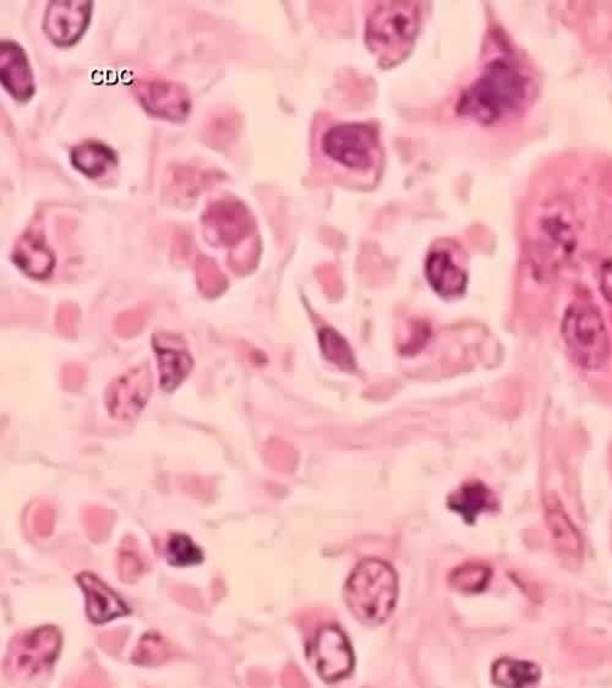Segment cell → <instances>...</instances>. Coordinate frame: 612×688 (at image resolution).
Wrapping results in <instances>:
<instances>
[{
    "mask_svg": "<svg viewBox=\"0 0 612 688\" xmlns=\"http://www.w3.org/2000/svg\"><path fill=\"white\" fill-rule=\"evenodd\" d=\"M142 106L153 116L168 120H183L187 117L190 102L179 86L163 81H150L136 87Z\"/></svg>",
    "mask_w": 612,
    "mask_h": 688,
    "instance_id": "obj_13",
    "label": "cell"
},
{
    "mask_svg": "<svg viewBox=\"0 0 612 688\" xmlns=\"http://www.w3.org/2000/svg\"><path fill=\"white\" fill-rule=\"evenodd\" d=\"M128 630L116 629L101 633L98 636V644L109 655H117L127 642Z\"/></svg>",
    "mask_w": 612,
    "mask_h": 688,
    "instance_id": "obj_31",
    "label": "cell"
},
{
    "mask_svg": "<svg viewBox=\"0 0 612 688\" xmlns=\"http://www.w3.org/2000/svg\"><path fill=\"white\" fill-rule=\"evenodd\" d=\"M171 594L174 599L180 604L187 606V608L195 611L204 609V603L198 591L195 588L183 586V584H176L171 588Z\"/></svg>",
    "mask_w": 612,
    "mask_h": 688,
    "instance_id": "obj_32",
    "label": "cell"
},
{
    "mask_svg": "<svg viewBox=\"0 0 612 688\" xmlns=\"http://www.w3.org/2000/svg\"><path fill=\"white\" fill-rule=\"evenodd\" d=\"M490 571L478 565H468L452 573L453 587L466 593L482 592L490 580Z\"/></svg>",
    "mask_w": 612,
    "mask_h": 688,
    "instance_id": "obj_27",
    "label": "cell"
},
{
    "mask_svg": "<svg viewBox=\"0 0 612 688\" xmlns=\"http://www.w3.org/2000/svg\"><path fill=\"white\" fill-rule=\"evenodd\" d=\"M152 344L160 369L161 387L167 392H172L193 370L194 360L182 338L177 335L156 333L152 338Z\"/></svg>",
    "mask_w": 612,
    "mask_h": 688,
    "instance_id": "obj_10",
    "label": "cell"
},
{
    "mask_svg": "<svg viewBox=\"0 0 612 688\" xmlns=\"http://www.w3.org/2000/svg\"><path fill=\"white\" fill-rule=\"evenodd\" d=\"M85 378V370L78 364H68L63 368L62 382L67 391H79L84 385Z\"/></svg>",
    "mask_w": 612,
    "mask_h": 688,
    "instance_id": "obj_33",
    "label": "cell"
},
{
    "mask_svg": "<svg viewBox=\"0 0 612 688\" xmlns=\"http://www.w3.org/2000/svg\"><path fill=\"white\" fill-rule=\"evenodd\" d=\"M425 273L431 287L442 297L462 296L466 292L467 272L453 261L448 251L430 253L426 259Z\"/></svg>",
    "mask_w": 612,
    "mask_h": 688,
    "instance_id": "obj_14",
    "label": "cell"
},
{
    "mask_svg": "<svg viewBox=\"0 0 612 688\" xmlns=\"http://www.w3.org/2000/svg\"><path fill=\"white\" fill-rule=\"evenodd\" d=\"M548 521L551 524V532H553L556 542L562 544V549L573 554L575 551L581 550L577 533L559 506H554L553 510H548Z\"/></svg>",
    "mask_w": 612,
    "mask_h": 688,
    "instance_id": "obj_26",
    "label": "cell"
},
{
    "mask_svg": "<svg viewBox=\"0 0 612 688\" xmlns=\"http://www.w3.org/2000/svg\"><path fill=\"white\" fill-rule=\"evenodd\" d=\"M151 315V308L149 305L140 304L134 309H129L120 314L114 322V330L117 335L123 338H130L144 330V327L149 321Z\"/></svg>",
    "mask_w": 612,
    "mask_h": 688,
    "instance_id": "obj_28",
    "label": "cell"
},
{
    "mask_svg": "<svg viewBox=\"0 0 612 688\" xmlns=\"http://www.w3.org/2000/svg\"><path fill=\"white\" fill-rule=\"evenodd\" d=\"M91 9V2H52L45 18L48 37L58 46L74 45L90 24Z\"/></svg>",
    "mask_w": 612,
    "mask_h": 688,
    "instance_id": "obj_9",
    "label": "cell"
},
{
    "mask_svg": "<svg viewBox=\"0 0 612 688\" xmlns=\"http://www.w3.org/2000/svg\"><path fill=\"white\" fill-rule=\"evenodd\" d=\"M153 376L149 363L138 365L107 387L105 401L109 416L118 422H131L150 400Z\"/></svg>",
    "mask_w": 612,
    "mask_h": 688,
    "instance_id": "obj_7",
    "label": "cell"
},
{
    "mask_svg": "<svg viewBox=\"0 0 612 688\" xmlns=\"http://www.w3.org/2000/svg\"><path fill=\"white\" fill-rule=\"evenodd\" d=\"M562 337L581 367H604L610 353L609 337L603 318L592 305L577 303L568 308L562 321Z\"/></svg>",
    "mask_w": 612,
    "mask_h": 688,
    "instance_id": "obj_4",
    "label": "cell"
},
{
    "mask_svg": "<svg viewBox=\"0 0 612 688\" xmlns=\"http://www.w3.org/2000/svg\"><path fill=\"white\" fill-rule=\"evenodd\" d=\"M116 515L111 510L97 505L85 506L83 510V523L87 537L94 543L105 542L111 534Z\"/></svg>",
    "mask_w": 612,
    "mask_h": 688,
    "instance_id": "obj_24",
    "label": "cell"
},
{
    "mask_svg": "<svg viewBox=\"0 0 612 688\" xmlns=\"http://www.w3.org/2000/svg\"><path fill=\"white\" fill-rule=\"evenodd\" d=\"M205 227L224 245L240 242L250 231V220L247 211L232 204H218L205 216Z\"/></svg>",
    "mask_w": 612,
    "mask_h": 688,
    "instance_id": "obj_15",
    "label": "cell"
},
{
    "mask_svg": "<svg viewBox=\"0 0 612 688\" xmlns=\"http://www.w3.org/2000/svg\"><path fill=\"white\" fill-rule=\"evenodd\" d=\"M199 291L206 298L221 296L227 288L226 277L222 275L215 262L207 258H200L196 267Z\"/></svg>",
    "mask_w": 612,
    "mask_h": 688,
    "instance_id": "obj_25",
    "label": "cell"
},
{
    "mask_svg": "<svg viewBox=\"0 0 612 688\" xmlns=\"http://www.w3.org/2000/svg\"><path fill=\"white\" fill-rule=\"evenodd\" d=\"M319 341L322 353L327 360H330L342 370L352 371L355 369V358L351 347L344 338L333 329L325 327L319 333Z\"/></svg>",
    "mask_w": 612,
    "mask_h": 688,
    "instance_id": "obj_23",
    "label": "cell"
},
{
    "mask_svg": "<svg viewBox=\"0 0 612 688\" xmlns=\"http://www.w3.org/2000/svg\"><path fill=\"white\" fill-rule=\"evenodd\" d=\"M29 523L31 531L34 532L38 538H47L53 533L54 526H56V510H54L51 502L37 501L32 505L29 512Z\"/></svg>",
    "mask_w": 612,
    "mask_h": 688,
    "instance_id": "obj_29",
    "label": "cell"
},
{
    "mask_svg": "<svg viewBox=\"0 0 612 688\" xmlns=\"http://www.w3.org/2000/svg\"><path fill=\"white\" fill-rule=\"evenodd\" d=\"M397 598V573L382 560L360 562L344 587L348 609L355 619L368 626H379L389 619Z\"/></svg>",
    "mask_w": 612,
    "mask_h": 688,
    "instance_id": "obj_2",
    "label": "cell"
},
{
    "mask_svg": "<svg viewBox=\"0 0 612 688\" xmlns=\"http://www.w3.org/2000/svg\"><path fill=\"white\" fill-rule=\"evenodd\" d=\"M75 686H107L106 676L103 675L101 670L96 668L86 670L83 676H80L78 681L75 682Z\"/></svg>",
    "mask_w": 612,
    "mask_h": 688,
    "instance_id": "obj_34",
    "label": "cell"
},
{
    "mask_svg": "<svg viewBox=\"0 0 612 688\" xmlns=\"http://www.w3.org/2000/svg\"><path fill=\"white\" fill-rule=\"evenodd\" d=\"M310 662L322 680L333 684L351 675L354 654L340 627L327 626L318 632L308 649Z\"/></svg>",
    "mask_w": 612,
    "mask_h": 688,
    "instance_id": "obj_8",
    "label": "cell"
},
{
    "mask_svg": "<svg viewBox=\"0 0 612 688\" xmlns=\"http://www.w3.org/2000/svg\"><path fill=\"white\" fill-rule=\"evenodd\" d=\"M526 97V81L515 65L496 59L459 97V116L482 124H493L512 113Z\"/></svg>",
    "mask_w": 612,
    "mask_h": 688,
    "instance_id": "obj_1",
    "label": "cell"
},
{
    "mask_svg": "<svg viewBox=\"0 0 612 688\" xmlns=\"http://www.w3.org/2000/svg\"><path fill=\"white\" fill-rule=\"evenodd\" d=\"M495 501L493 493L482 482L474 480L450 496L448 507L467 523H474L480 513L495 509Z\"/></svg>",
    "mask_w": 612,
    "mask_h": 688,
    "instance_id": "obj_17",
    "label": "cell"
},
{
    "mask_svg": "<svg viewBox=\"0 0 612 688\" xmlns=\"http://www.w3.org/2000/svg\"><path fill=\"white\" fill-rule=\"evenodd\" d=\"M62 635L54 626H42L16 635L5 655V670L10 677L34 680L45 675L56 662Z\"/></svg>",
    "mask_w": 612,
    "mask_h": 688,
    "instance_id": "obj_5",
    "label": "cell"
},
{
    "mask_svg": "<svg viewBox=\"0 0 612 688\" xmlns=\"http://www.w3.org/2000/svg\"><path fill=\"white\" fill-rule=\"evenodd\" d=\"M86 598V615L94 624H106L120 616L130 614L122 598L102 582L94 573L83 572L76 576Z\"/></svg>",
    "mask_w": 612,
    "mask_h": 688,
    "instance_id": "obj_11",
    "label": "cell"
},
{
    "mask_svg": "<svg viewBox=\"0 0 612 688\" xmlns=\"http://www.w3.org/2000/svg\"><path fill=\"white\" fill-rule=\"evenodd\" d=\"M322 150L338 165L360 172L373 168L380 152L376 131L365 124L331 128L322 139Z\"/></svg>",
    "mask_w": 612,
    "mask_h": 688,
    "instance_id": "obj_6",
    "label": "cell"
},
{
    "mask_svg": "<svg viewBox=\"0 0 612 688\" xmlns=\"http://www.w3.org/2000/svg\"><path fill=\"white\" fill-rule=\"evenodd\" d=\"M149 570V559L146 558L138 540L133 535L124 537L117 554V572L120 581L128 584L136 583Z\"/></svg>",
    "mask_w": 612,
    "mask_h": 688,
    "instance_id": "obj_19",
    "label": "cell"
},
{
    "mask_svg": "<svg viewBox=\"0 0 612 688\" xmlns=\"http://www.w3.org/2000/svg\"><path fill=\"white\" fill-rule=\"evenodd\" d=\"M174 648L166 638L158 635L157 632H149L140 638L136 644L135 651L131 654L133 663L147 668H155L166 664L173 658Z\"/></svg>",
    "mask_w": 612,
    "mask_h": 688,
    "instance_id": "obj_21",
    "label": "cell"
},
{
    "mask_svg": "<svg viewBox=\"0 0 612 688\" xmlns=\"http://www.w3.org/2000/svg\"><path fill=\"white\" fill-rule=\"evenodd\" d=\"M537 665L511 658L497 660L493 668L494 682L502 687H526L537 684L540 679Z\"/></svg>",
    "mask_w": 612,
    "mask_h": 688,
    "instance_id": "obj_20",
    "label": "cell"
},
{
    "mask_svg": "<svg viewBox=\"0 0 612 688\" xmlns=\"http://www.w3.org/2000/svg\"><path fill=\"white\" fill-rule=\"evenodd\" d=\"M420 24L422 13L418 3H376L366 19V45L381 62L395 64L411 51Z\"/></svg>",
    "mask_w": 612,
    "mask_h": 688,
    "instance_id": "obj_3",
    "label": "cell"
},
{
    "mask_svg": "<svg viewBox=\"0 0 612 688\" xmlns=\"http://www.w3.org/2000/svg\"><path fill=\"white\" fill-rule=\"evenodd\" d=\"M169 565L178 567L195 566L204 561V554L187 534L169 535L165 548Z\"/></svg>",
    "mask_w": 612,
    "mask_h": 688,
    "instance_id": "obj_22",
    "label": "cell"
},
{
    "mask_svg": "<svg viewBox=\"0 0 612 688\" xmlns=\"http://www.w3.org/2000/svg\"><path fill=\"white\" fill-rule=\"evenodd\" d=\"M71 163L86 177L97 179L116 167L117 157L106 145L87 141L71 151Z\"/></svg>",
    "mask_w": 612,
    "mask_h": 688,
    "instance_id": "obj_18",
    "label": "cell"
},
{
    "mask_svg": "<svg viewBox=\"0 0 612 688\" xmlns=\"http://www.w3.org/2000/svg\"><path fill=\"white\" fill-rule=\"evenodd\" d=\"M0 47V75L4 89L15 100L29 101L35 94V83L24 49L10 41H3Z\"/></svg>",
    "mask_w": 612,
    "mask_h": 688,
    "instance_id": "obj_12",
    "label": "cell"
},
{
    "mask_svg": "<svg viewBox=\"0 0 612 688\" xmlns=\"http://www.w3.org/2000/svg\"><path fill=\"white\" fill-rule=\"evenodd\" d=\"M80 311L75 304H62L58 308L56 315V327L63 336L71 337L75 335L76 325H78Z\"/></svg>",
    "mask_w": 612,
    "mask_h": 688,
    "instance_id": "obj_30",
    "label": "cell"
},
{
    "mask_svg": "<svg viewBox=\"0 0 612 688\" xmlns=\"http://www.w3.org/2000/svg\"><path fill=\"white\" fill-rule=\"evenodd\" d=\"M14 262L26 275L42 280L51 275L56 258L37 232H27L16 245Z\"/></svg>",
    "mask_w": 612,
    "mask_h": 688,
    "instance_id": "obj_16",
    "label": "cell"
}]
</instances>
